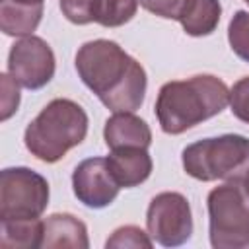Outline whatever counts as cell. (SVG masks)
Listing matches in <instances>:
<instances>
[{"label": "cell", "mask_w": 249, "mask_h": 249, "mask_svg": "<svg viewBox=\"0 0 249 249\" xmlns=\"http://www.w3.org/2000/svg\"><path fill=\"white\" fill-rule=\"evenodd\" d=\"M4 2H12V4H23V6H43L45 0H4Z\"/></svg>", "instance_id": "obj_23"}, {"label": "cell", "mask_w": 249, "mask_h": 249, "mask_svg": "<svg viewBox=\"0 0 249 249\" xmlns=\"http://www.w3.org/2000/svg\"><path fill=\"white\" fill-rule=\"evenodd\" d=\"M228 41L235 56L249 62V12L237 10L228 25Z\"/></svg>", "instance_id": "obj_17"}, {"label": "cell", "mask_w": 249, "mask_h": 249, "mask_svg": "<svg viewBox=\"0 0 249 249\" xmlns=\"http://www.w3.org/2000/svg\"><path fill=\"white\" fill-rule=\"evenodd\" d=\"M152 245L154 239L150 237V233H146L138 226H121L105 241L107 249H150Z\"/></svg>", "instance_id": "obj_18"}, {"label": "cell", "mask_w": 249, "mask_h": 249, "mask_svg": "<svg viewBox=\"0 0 249 249\" xmlns=\"http://www.w3.org/2000/svg\"><path fill=\"white\" fill-rule=\"evenodd\" d=\"M138 4L154 16L179 21V18L183 16L189 0H138Z\"/></svg>", "instance_id": "obj_21"}, {"label": "cell", "mask_w": 249, "mask_h": 249, "mask_svg": "<svg viewBox=\"0 0 249 249\" xmlns=\"http://www.w3.org/2000/svg\"><path fill=\"white\" fill-rule=\"evenodd\" d=\"M43 18V6H23L0 0V29L10 37L33 35Z\"/></svg>", "instance_id": "obj_14"}, {"label": "cell", "mask_w": 249, "mask_h": 249, "mask_svg": "<svg viewBox=\"0 0 249 249\" xmlns=\"http://www.w3.org/2000/svg\"><path fill=\"white\" fill-rule=\"evenodd\" d=\"M88 134V115L72 99H53L27 124L23 142L39 161L56 163L66 152L84 142Z\"/></svg>", "instance_id": "obj_3"}, {"label": "cell", "mask_w": 249, "mask_h": 249, "mask_svg": "<svg viewBox=\"0 0 249 249\" xmlns=\"http://www.w3.org/2000/svg\"><path fill=\"white\" fill-rule=\"evenodd\" d=\"M243 2H245V4H249V0H243Z\"/></svg>", "instance_id": "obj_25"}, {"label": "cell", "mask_w": 249, "mask_h": 249, "mask_svg": "<svg viewBox=\"0 0 249 249\" xmlns=\"http://www.w3.org/2000/svg\"><path fill=\"white\" fill-rule=\"evenodd\" d=\"M138 10V0H101L95 23L103 27H121L128 23Z\"/></svg>", "instance_id": "obj_16"}, {"label": "cell", "mask_w": 249, "mask_h": 249, "mask_svg": "<svg viewBox=\"0 0 249 249\" xmlns=\"http://www.w3.org/2000/svg\"><path fill=\"white\" fill-rule=\"evenodd\" d=\"M150 237L163 247H179L193 235V212L181 193L165 191L150 200L146 212Z\"/></svg>", "instance_id": "obj_7"}, {"label": "cell", "mask_w": 249, "mask_h": 249, "mask_svg": "<svg viewBox=\"0 0 249 249\" xmlns=\"http://www.w3.org/2000/svg\"><path fill=\"white\" fill-rule=\"evenodd\" d=\"M47 179L29 167H6L0 173V220H35L49 204Z\"/></svg>", "instance_id": "obj_6"}, {"label": "cell", "mask_w": 249, "mask_h": 249, "mask_svg": "<svg viewBox=\"0 0 249 249\" xmlns=\"http://www.w3.org/2000/svg\"><path fill=\"white\" fill-rule=\"evenodd\" d=\"M56 60L49 43L37 35H27L16 41L8 54L10 76L27 89L45 88L54 76Z\"/></svg>", "instance_id": "obj_8"}, {"label": "cell", "mask_w": 249, "mask_h": 249, "mask_svg": "<svg viewBox=\"0 0 249 249\" xmlns=\"http://www.w3.org/2000/svg\"><path fill=\"white\" fill-rule=\"evenodd\" d=\"M208 233L214 249H249V187L243 177L208 193Z\"/></svg>", "instance_id": "obj_5"}, {"label": "cell", "mask_w": 249, "mask_h": 249, "mask_svg": "<svg viewBox=\"0 0 249 249\" xmlns=\"http://www.w3.org/2000/svg\"><path fill=\"white\" fill-rule=\"evenodd\" d=\"M0 245L6 249H35L43 245V222L35 220H0Z\"/></svg>", "instance_id": "obj_15"}, {"label": "cell", "mask_w": 249, "mask_h": 249, "mask_svg": "<svg viewBox=\"0 0 249 249\" xmlns=\"http://www.w3.org/2000/svg\"><path fill=\"white\" fill-rule=\"evenodd\" d=\"M183 169L196 181H230L249 169V138L222 134L189 144L181 154Z\"/></svg>", "instance_id": "obj_4"}, {"label": "cell", "mask_w": 249, "mask_h": 249, "mask_svg": "<svg viewBox=\"0 0 249 249\" xmlns=\"http://www.w3.org/2000/svg\"><path fill=\"white\" fill-rule=\"evenodd\" d=\"M99 2L101 0H60V10L68 21L76 25H88L97 19Z\"/></svg>", "instance_id": "obj_19"}, {"label": "cell", "mask_w": 249, "mask_h": 249, "mask_svg": "<svg viewBox=\"0 0 249 249\" xmlns=\"http://www.w3.org/2000/svg\"><path fill=\"white\" fill-rule=\"evenodd\" d=\"M72 191L84 206L99 210L117 198L121 187L109 171L107 158H88L72 173Z\"/></svg>", "instance_id": "obj_9"}, {"label": "cell", "mask_w": 249, "mask_h": 249, "mask_svg": "<svg viewBox=\"0 0 249 249\" xmlns=\"http://www.w3.org/2000/svg\"><path fill=\"white\" fill-rule=\"evenodd\" d=\"M243 181H245V185H247V187H249V169H247V171H245V175H243Z\"/></svg>", "instance_id": "obj_24"}, {"label": "cell", "mask_w": 249, "mask_h": 249, "mask_svg": "<svg viewBox=\"0 0 249 249\" xmlns=\"http://www.w3.org/2000/svg\"><path fill=\"white\" fill-rule=\"evenodd\" d=\"M107 165L121 189L142 185L152 173V158L146 148H117L107 156Z\"/></svg>", "instance_id": "obj_11"}, {"label": "cell", "mask_w": 249, "mask_h": 249, "mask_svg": "<svg viewBox=\"0 0 249 249\" xmlns=\"http://www.w3.org/2000/svg\"><path fill=\"white\" fill-rule=\"evenodd\" d=\"M76 70L80 80L113 113H134L144 103L146 70L115 41L84 43L76 53Z\"/></svg>", "instance_id": "obj_1"}, {"label": "cell", "mask_w": 249, "mask_h": 249, "mask_svg": "<svg viewBox=\"0 0 249 249\" xmlns=\"http://www.w3.org/2000/svg\"><path fill=\"white\" fill-rule=\"evenodd\" d=\"M103 138L109 150L117 148H150L152 130L144 119L134 113H113L103 126Z\"/></svg>", "instance_id": "obj_10"}, {"label": "cell", "mask_w": 249, "mask_h": 249, "mask_svg": "<svg viewBox=\"0 0 249 249\" xmlns=\"http://www.w3.org/2000/svg\"><path fill=\"white\" fill-rule=\"evenodd\" d=\"M228 105V86L218 76L198 74L163 84L156 99V117L165 134H181L220 115Z\"/></svg>", "instance_id": "obj_2"}, {"label": "cell", "mask_w": 249, "mask_h": 249, "mask_svg": "<svg viewBox=\"0 0 249 249\" xmlns=\"http://www.w3.org/2000/svg\"><path fill=\"white\" fill-rule=\"evenodd\" d=\"M230 107L235 119L249 124V76L237 80L230 89Z\"/></svg>", "instance_id": "obj_20"}, {"label": "cell", "mask_w": 249, "mask_h": 249, "mask_svg": "<svg viewBox=\"0 0 249 249\" xmlns=\"http://www.w3.org/2000/svg\"><path fill=\"white\" fill-rule=\"evenodd\" d=\"M51 249H88V228L82 220H78L72 214H51L47 220H43V245Z\"/></svg>", "instance_id": "obj_12"}, {"label": "cell", "mask_w": 249, "mask_h": 249, "mask_svg": "<svg viewBox=\"0 0 249 249\" xmlns=\"http://www.w3.org/2000/svg\"><path fill=\"white\" fill-rule=\"evenodd\" d=\"M2 121H8L16 111H18V105H19V89H18V82L8 76V74H2Z\"/></svg>", "instance_id": "obj_22"}, {"label": "cell", "mask_w": 249, "mask_h": 249, "mask_svg": "<svg viewBox=\"0 0 249 249\" xmlns=\"http://www.w3.org/2000/svg\"><path fill=\"white\" fill-rule=\"evenodd\" d=\"M222 16V6L218 0H189L179 23L183 31L191 37H206L210 35Z\"/></svg>", "instance_id": "obj_13"}]
</instances>
